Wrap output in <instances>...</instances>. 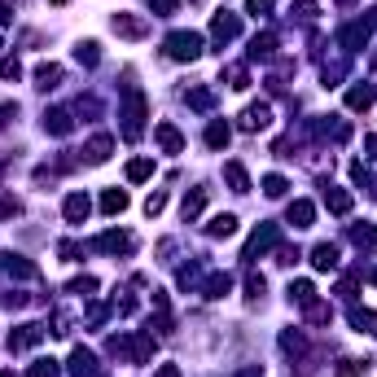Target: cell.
Returning <instances> with one entry per match:
<instances>
[{
  "mask_svg": "<svg viewBox=\"0 0 377 377\" xmlns=\"http://www.w3.org/2000/svg\"><path fill=\"white\" fill-rule=\"evenodd\" d=\"M189 106H193V110H211V106H215V92H211V88H193V92H189Z\"/></svg>",
  "mask_w": 377,
  "mask_h": 377,
  "instance_id": "cell-29",
  "label": "cell"
},
{
  "mask_svg": "<svg viewBox=\"0 0 377 377\" xmlns=\"http://www.w3.org/2000/svg\"><path fill=\"white\" fill-rule=\"evenodd\" d=\"M26 377H62V369H58V360H35Z\"/></svg>",
  "mask_w": 377,
  "mask_h": 377,
  "instance_id": "cell-31",
  "label": "cell"
},
{
  "mask_svg": "<svg viewBox=\"0 0 377 377\" xmlns=\"http://www.w3.org/2000/svg\"><path fill=\"white\" fill-rule=\"evenodd\" d=\"M369 101H373V92H369V88H360V83H355L351 92H346V106H351V110H369Z\"/></svg>",
  "mask_w": 377,
  "mask_h": 377,
  "instance_id": "cell-30",
  "label": "cell"
},
{
  "mask_svg": "<svg viewBox=\"0 0 377 377\" xmlns=\"http://www.w3.org/2000/svg\"><path fill=\"white\" fill-rule=\"evenodd\" d=\"M149 9L158 13V18H167V13H176V0H149Z\"/></svg>",
  "mask_w": 377,
  "mask_h": 377,
  "instance_id": "cell-42",
  "label": "cell"
},
{
  "mask_svg": "<svg viewBox=\"0 0 377 377\" xmlns=\"http://www.w3.org/2000/svg\"><path fill=\"white\" fill-rule=\"evenodd\" d=\"M276 0H246V13H255V18H263V13H272Z\"/></svg>",
  "mask_w": 377,
  "mask_h": 377,
  "instance_id": "cell-35",
  "label": "cell"
},
{
  "mask_svg": "<svg viewBox=\"0 0 377 377\" xmlns=\"http://www.w3.org/2000/svg\"><path fill=\"white\" fill-rule=\"evenodd\" d=\"M285 176H263V193H268V198H285Z\"/></svg>",
  "mask_w": 377,
  "mask_h": 377,
  "instance_id": "cell-32",
  "label": "cell"
},
{
  "mask_svg": "<svg viewBox=\"0 0 377 377\" xmlns=\"http://www.w3.org/2000/svg\"><path fill=\"white\" fill-rule=\"evenodd\" d=\"M246 290H250V299H259V294H263V276H250Z\"/></svg>",
  "mask_w": 377,
  "mask_h": 377,
  "instance_id": "cell-45",
  "label": "cell"
},
{
  "mask_svg": "<svg viewBox=\"0 0 377 377\" xmlns=\"http://www.w3.org/2000/svg\"><path fill=\"white\" fill-rule=\"evenodd\" d=\"M62 211H66V219H71V224H83V219H88V211H92V202L83 198V193H71Z\"/></svg>",
  "mask_w": 377,
  "mask_h": 377,
  "instance_id": "cell-14",
  "label": "cell"
},
{
  "mask_svg": "<svg viewBox=\"0 0 377 377\" xmlns=\"http://www.w3.org/2000/svg\"><path fill=\"white\" fill-rule=\"evenodd\" d=\"M97 250H106V255H132L136 242H132V233H101L97 237Z\"/></svg>",
  "mask_w": 377,
  "mask_h": 377,
  "instance_id": "cell-4",
  "label": "cell"
},
{
  "mask_svg": "<svg viewBox=\"0 0 377 377\" xmlns=\"http://www.w3.org/2000/svg\"><path fill=\"white\" fill-rule=\"evenodd\" d=\"M281 346H285V351H294V355H299V351H303V338H299V333H285V338H281Z\"/></svg>",
  "mask_w": 377,
  "mask_h": 377,
  "instance_id": "cell-43",
  "label": "cell"
},
{
  "mask_svg": "<svg viewBox=\"0 0 377 377\" xmlns=\"http://www.w3.org/2000/svg\"><path fill=\"white\" fill-rule=\"evenodd\" d=\"M110 149H115V141H110V136H92L83 153H88V162H106V158H110Z\"/></svg>",
  "mask_w": 377,
  "mask_h": 377,
  "instance_id": "cell-20",
  "label": "cell"
},
{
  "mask_svg": "<svg viewBox=\"0 0 377 377\" xmlns=\"http://www.w3.org/2000/svg\"><path fill=\"white\" fill-rule=\"evenodd\" d=\"M202 206H206V193H202V189H193L180 211H185V219H198V215H202Z\"/></svg>",
  "mask_w": 377,
  "mask_h": 377,
  "instance_id": "cell-27",
  "label": "cell"
},
{
  "mask_svg": "<svg viewBox=\"0 0 377 377\" xmlns=\"http://www.w3.org/2000/svg\"><path fill=\"white\" fill-rule=\"evenodd\" d=\"M92 290H97L92 276H79V281H71V294H92Z\"/></svg>",
  "mask_w": 377,
  "mask_h": 377,
  "instance_id": "cell-40",
  "label": "cell"
},
{
  "mask_svg": "<svg viewBox=\"0 0 377 377\" xmlns=\"http://www.w3.org/2000/svg\"><path fill=\"white\" fill-rule=\"evenodd\" d=\"M123 141H141L145 132V92L141 88H128V101H123Z\"/></svg>",
  "mask_w": 377,
  "mask_h": 377,
  "instance_id": "cell-1",
  "label": "cell"
},
{
  "mask_svg": "<svg viewBox=\"0 0 377 377\" xmlns=\"http://www.w3.org/2000/svg\"><path fill=\"white\" fill-rule=\"evenodd\" d=\"M228 290H233V276H228V272H211V276L202 281V294H206V299H224Z\"/></svg>",
  "mask_w": 377,
  "mask_h": 377,
  "instance_id": "cell-13",
  "label": "cell"
},
{
  "mask_svg": "<svg viewBox=\"0 0 377 377\" xmlns=\"http://www.w3.org/2000/svg\"><path fill=\"white\" fill-rule=\"evenodd\" d=\"M312 268H316V272H333V268H338V246L320 242V246L312 250Z\"/></svg>",
  "mask_w": 377,
  "mask_h": 377,
  "instance_id": "cell-11",
  "label": "cell"
},
{
  "mask_svg": "<svg viewBox=\"0 0 377 377\" xmlns=\"http://www.w3.org/2000/svg\"><path fill=\"white\" fill-rule=\"evenodd\" d=\"M346 316H351V325H355L360 333H369V329H377V316L369 312V307H351V312H346Z\"/></svg>",
  "mask_w": 377,
  "mask_h": 377,
  "instance_id": "cell-26",
  "label": "cell"
},
{
  "mask_svg": "<svg viewBox=\"0 0 377 377\" xmlns=\"http://www.w3.org/2000/svg\"><path fill=\"white\" fill-rule=\"evenodd\" d=\"M167 206V193H149V202H145V215H158Z\"/></svg>",
  "mask_w": 377,
  "mask_h": 377,
  "instance_id": "cell-39",
  "label": "cell"
},
{
  "mask_svg": "<svg viewBox=\"0 0 377 377\" xmlns=\"http://www.w3.org/2000/svg\"><path fill=\"white\" fill-rule=\"evenodd\" d=\"M44 338V325H18V333H9V351H26Z\"/></svg>",
  "mask_w": 377,
  "mask_h": 377,
  "instance_id": "cell-7",
  "label": "cell"
},
{
  "mask_svg": "<svg viewBox=\"0 0 377 377\" xmlns=\"http://www.w3.org/2000/svg\"><path fill=\"white\" fill-rule=\"evenodd\" d=\"M224 180L233 185V193H250V176H246L242 162H228V167H224Z\"/></svg>",
  "mask_w": 377,
  "mask_h": 377,
  "instance_id": "cell-17",
  "label": "cell"
},
{
  "mask_svg": "<svg viewBox=\"0 0 377 377\" xmlns=\"http://www.w3.org/2000/svg\"><path fill=\"white\" fill-rule=\"evenodd\" d=\"M373 71H377V53H373Z\"/></svg>",
  "mask_w": 377,
  "mask_h": 377,
  "instance_id": "cell-50",
  "label": "cell"
},
{
  "mask_svg": "<svg viewBox=\"0 0 377 377\" xmlns=\"http://www.w3.org/2000/svg\"><path fill=\"white\" fill-rule=\"evenodd\" d=\"M369 31H373L369 22H360V26H346V31H342V44H346V49H365V44H369Z\"/></svg>",
  "mask_w": 377,
  "mask_h": 377,
  "instance_id": "cell-21",
  "label": "cell"
},
{
  "mask_svg": "<svg viewBox=\"0 0 377 377\" xmlns=\"http://www.w3.org/2000/svg\"><path fill=\"white\" fill-rule=\"evenodd\" d=\"M153 136H158L162 153H180V149H185V136H180L171 123H158V128H153Z\"/></svg>",
  "mask_w": 377,
  "mask_h": 377,
  "instance_id": "cell-12",
  "label": "cell"
},
{
  "mask_svg": "<svg viewBox=\"0 0 377 377\" xmlns=\"http://www.w3.org/2000/svg\"><path fill=\"white\" fill-rule=\"evenodd\" d=\"M206 233L211 237H233L237 233V215H215L211 224H206Z\"/></svg>",
  "mask_w": 377,
  "mask_h": 377,
  "instance_id": "cell-25",
  "label": "cell"
},
{
  "mask_svg": "<svg viewBox=\"0 0 377 377\" xmlns=\"http://www.w3.org/2000/svg\"><path fill=\"white\" fill-rule=\"evenodd\" d=\"M9 18H13V13H9V0H0V26H5Z\"/></svg>",
  "mask_w": 377,
  "mask_h": 377,
  "instance_id": "cell-48",
  "label": "cell"
},
{
  "mask_svg": "<svg viewBox=\"0 0 377 377\" xmlns=\"http://www.w3.org/2000/svg\"><path fill=\"white\" fill-rule=\"evenodd\" d=\"M228 88H246V83H250V75H246V66H228Z\"/></svg>",
  "mask_w": 377,
  "mask_h": 377,
  "instance_id": "cell-37",
  "label": "cell"
},
{
  "mask_svg": "<svg viewBox=\"0 0 377 377\" xmlns=\"http://www.w3.org/2000/svg\"><path fill=\"white\" fill-rule=\"evenodd\" d=\"M75 58H79L83 66H97V62H101V53H97V44L88 40V44H79V49H75Z\"/></svg>",
  "mask_w": 377,
  "mask_h": 377,
  "instance_id": "cell-33",
  "label": "cell"
},
{
  "mask_svg": "<svg viewBox=\"0 0 377 377\" xmlns=\"http://www.w3.org/2000/svg\"><path fill=\"white\" fill-rule=\"evenodd\" d=\"M373 281H377V272H373Z\"/></svg>",
  "mask_w": 377,
  "mask_h": 377,
  "instance_id": "cell-53",
  "label": "cell"
},
{
  "mask_svg": "<svg viewBox=\"0 0 377 377\" xmlns=\"http://www.w3.org/2000/svg\"><path fill=\"white\" fill-rule=\"evenodd\" d=\"M325 202H329L333 215H346V211H351V193H346V189H325Z\"/></svg>",
  "mask_w": 377,
  "mask_h": 377,
  "instance_id": "cell-22",
  "label": "cell"
},
{
  "mask_svg": "<svg viewBox=\"0 0 377 377\" xmlns=\"http://www.w3.org/2000/svg\"><path fill=\"white\" fill-rule=\"evenodd\" d=\"M351 180H355V185H369V167L355 162V167H351Z\"/></svg>",
  "mask_w": 377,
  "mask_h": 377,
  "instance_id": "cell-44",
  "label": "cell"
},
{
  "mask_svg": "<svg viewBox=\"0 0 377 377\" xmlns=\"http://www.w3.org/2000/svg\"><path fill=\"white\" fill-rule=\"evenodd\" d=\"M228 136H233V132H228V123H219V119H215L211 128H206V145H211V149H224V145H228Z\"/></svg>",
  "mask_w": 377,
  "mask_h": 377,
  "instance_id": "cell-24",
  "label": "cell"
},
{
  "mask_svg": "<svg viewBox=\"0 0 377 377\" xmlns=\"http://www.w3.org/2000/svg\"><path fill=\"white\" fill-rule=\"evenodd\" d=\"M58 83H62V66L58 62H44L35 71V88H58Z\"/></svg>",
  "mask_w": 377,
  "mask_h": 377,
  "instance_id": "cell-19",
  "label": "cell"
},
{
  "mask_svg": "<svg viewBox=\"0 0 377 377\" xmlns=\"http://www.w3.org/2000/svg\"><path fill=\"white\" fill-rule=\"evenodd\" d=\"M365 149H369L373 158H377V136H369V141H365Z\"/></svg>",
  "mask_w": 377,
  "mask_h": 377,
  "instance_id": "cell-49",
  "label": "cell"
},
{
  "mask_svg": "<svg viewBox=\"0 0 377 377\" xmlns=\"http://www.w3.org/2000/svg\"><path fill=\"white\" fill-rule=\"evenodd\" d=\"M342 5H351V0H342Z\"/></svg>",
  "mask_w": 377,
  "mask_h": 377,
  "instance_id": "cell-52",
  "label": "cell"
},
{
  "mask_svg": "<svg viewBox=\"0 0 377 377\" xmlns=\"http://www.w3.org/2000/svg\"><path fill=\"white\" fill-rule=\"evenodd\" d=\"M71 377H97V355L88 346H75L71 351Z\"/></svg>",
  "mask_w": 377,
  "mask_h": 377,
  "instance_id": "cell-8",
  "label": "cell"
},
{
  "mask_svg": "<svg viewBox=\"0 0 377 377\" xmlns=\"http://www.w3.org/2000/svg\"><path fill=\"white\" fill-rule=\"evenodd\" d=\"M290 299H294V303H316V285L312 281H294V285H290Z\"/></svg>",
  "mask_w": 377,
  "mask_h": 377,
  "instance_id": "cell-28",
  "label": "cell"
},
{
  "mask_svg": "<svg viewBox=\"0 0 377 377\" xmlns=\"http://www.w3.org/2000/svg\"><path fill=\"white\" fill-rule=\"evenodd\" d=\"M268 123H272V106H268V101L246 106V115H242V128H246V132H263Z\"/></svg>",
  "mask_w": 377,
  "mask_h": 377,
  "instance_id": "cell-5",
  "label": "cell"
},
{
  "mask_svg": "<svg viewBox=\"0 0 377 377\" xmlns=\"http://www.w3.org/2000/svg\"><path fill=\"white\" fill-rule=\"evenodd\" d=\"M44 128H49V136H71V132H75L71 110H49V115H44Z\"/></svg>",
  "mask_w": 377,
  "mask_h": 377,
  "instance_id": "cell-9",
  "label": "cell"
},
{
  "mask_svg": "<svg viewBox=\"0 0 377 377\" xmlns=\"http://www.w3.org/2000/svg\"><path fill=\"white\" fill-rule=\"evenodd\" d=\"M0 215H18V202H13V198H0Z\"/></svg>",
  "mask_w": 377,
  "mask_h": 377,
  "instance_id": "cell-46",
  "label": "cell"
},
{
  "mask_svg": "<svg viewBox=\"0 0 377 377\" xmlns=\"http://www.w3.org/2000/svg\"><path fill=\"white\" fill-rule=\"evenodd\" d=\"M167 58L171 62H198L202 58V35L198 31H171L167 35Z\"/></svg>",
  "mask_w": 377,
  "mask_h": 377,
  "instance_id": "cell-2",
  "label": "cell"
},
{
  "mask_svg": "<svg viewBox=\"0 0 377 377\" xmlns=\"http://www.w3.org/2000/svg\"><path fill=\"white\" fill-rule=\"evenodd\" d=\"M5 268H9L13 276H35V263H26V259H9Z\"/></svg>",
  "mask_w": 377,
  "mask_h": 377,
  "instance_id": "cell-34",
  "label": "cell"
},
{
  "mask_svg": "<svg viewBox=\"0 0 377 377\" xmlns=\"http://www.w3.org/2000/svg\"><path fill=\"white\" fill-rule=\"evenodd\" d=\"M153 377H180V369H176V365H162V369L153 373Z\"/></svg>",
  "mask_w": 377,
  "mask_h": 377,
  "instance_id": "cell-47",
  "label": "cell"
},
{
  "mask_svg": "<svg viewBox=\"0 0 377 377\" xmlns=\"http://www.w3.org/2000/svg\"><path fill=\"white\" fill-rule=\"evenodd\" d=\"M53 5H66V0H53Z\"/></svg>",
  "mask_w": 377,
  "mask_h": 377,
  "instance_id": "cell-51",
  "label": "cell"
},
{
  "mask_svg": "<svg viewBox=\"0 0 377 377\" xmlns=\"http://www.w3.org/2000/svg\"><path fill=\"white\" fill-rule=\"evenodd\" d=\"M18 75H22L18 58H5V62H0V79H18Z\"/></svg>",
  "mask_w": 377,
  "mask_h": 377,
  "instance_id": "cell-36",
  "label": "cell"
},
{
  "mask_svg": "<svg viewBox=\"0 0 377 377\" xmlns=\"http://www.w3.org/2000/svg\"><path fill=\"white\" fill-rule=\"evenodd\" d=\"M53 333H58V338H66V333H71V316H66V312L53 316Z\"/></svg>",
  "mask_w": 377,
  "mask_h": 377,
  "instance_id": "cell-38",
  "label": "cell"
},
{
  "mask_svg": "<svg viewBox=\"0 0 377 377\" xmlns=\"http://www.w3.org/2000/svg\"><path fill=\"white\" fill-rule=\"evenodd\" d=\"M110 26H115V35H123V40H141V35L149 31V26H145L141 18H132V13H115Z\"/></svg>",
  "mask_w": 377,
  "mask_h": 377,
  "instance_id": "cell-6",
  "label": "cell"
},
{
  "mask_svg": "<svg viewBox=\"0 0 377 377\" xmlns=\"http://www.w3.org/2000/svg\"><path fill=\"white\" fill-rule=\"evenodd\" d=\"M369 369V365H365ZM365 369H360V360H342V369H338V377H360V373H365Z\"/></svg>",
  "mask_w": 377,
  "mask_h": 377,
  "instance_id": "cell-41",
  "label": "cell"
},
{
  "mask_svg": "<svg viewBox=\"0 0 377 377\" xmlns=\"http://www.w3.org/2000/svg\"><path fill=\"white\" fill-rule=\"evenodd\" d=\"M312 219H316V206L307 202V198L290 202V224H294V228H312Z\"/></svg>",
  "mask_w": 377,
  "mask_h": 377,
  "instance_id": "cell-15",
  "label": "cell"
},
{
  "mask_svg": "<svg viewBox=\"0 0 377 377\" xmlns=\"http://www.w3.org/2000/svg\"><path fill=\"white\" fill-rule=\"evenodd\" d=\"M276 246V224H263L255 237H250V246H246V259H255V255H263V250H272Z\"/></svg>",
  "mask_w": 377,
  "mask_h": 377,
  "instance_id": "cell-10",
  "label": "cell"
},
{
  "mask_svg": "<svg viewBox=\"0 0 377 377\" xmlns=\"http://www.w3.org/2000/svg\"><path fill=\"white\" fill-rule=\"evenodd\" d=\"M237 31H242L237 13H224V9H219L215 18H211V35H215V44H228V40H237Z\"/></svg>",
  "mask_w": 377,
  "mask_h": 377,
  "instance_id": "cell-3",
  "label": "cell"
},
{
  "mask_svg": "<svg viewBox=\"0 0 377 377\" xmlns=\"http://www.w3.org/2000/svg\"><path fill=\"white\" fill-rule=\"evenodd\" d=\"M101 211L106 215H123V211H128V193H123V189H106L101 193Z\"/></svg>",
  "mask_w": 377,
  "mask_h": 377,
  "instance_id": "cell-16",
  "label": "cell"
},
{
  "mask_svg": "<svg viewBox=\"0 0 377 377\" xmlns=\"http://www.w3.org/2000/svg\"><path fill=\"white\" fill-rule=\"evenodd\" d=\"M272 53H276V35L272 31H263V35H255V40H250V58H272Z\"/></svg>",
  "mask_w": 377,
  "mask_h": 377,
  "instance_id": "cell-18",
  "label": "cell"
},
{
  "mask_svg": "<svg viewBox=\"0 0 377 377\" xmlns=\"http://www.w3.org/2000/svg\"><path fill=\"white\" fill-rule=\"evenodd\" d=\"M153 176V158H132L128 162V180L132 185H141V180H149Z\"/></svg>",
  "mask_w": 377,
  "mask_h": 377,
  "instance_id": "cell-23",
  "label": "cell"
}]
</instances>
